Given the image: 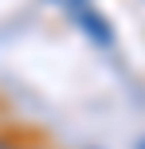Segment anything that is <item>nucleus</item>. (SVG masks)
<instances>
[{"instance_id": "f257e3e1", "label": "nucleus", "mask_w": 145, "mask_h": 149, "mask_svg": "<svg viewBox=\"0 0 145 149\" xmlns=\"http://www.w3.org/2000/svg\"><path fill=\"white\" fill-rule=\"evenodd\" d=\"M63 8H67L71 24H75L94 47H114V24L102 16V8L94 4V0H63Z\"/></svg>"}, {"instance_id": "f03ea898", "label": "nucleus", "mask_w": 145, "mask_h": 149, "mask_svg": "<svg viewBox=\"0 0 145 149\" xmlns=\"http://www.w3.org/2000/svg\"><path fill=\"white\" fill-rule=\"evenodd\" d=\"M0 149H24V141L16 134H0Z\"/></svg>"}, {"instance_id": "7ed1b4c3", "label": "nucleus", "mask_w": 145, "mask_h": 149, "mask_svg": "<svg viewBox=\"0 0 145 149\" xmlns=\"http://www.w3.org/2000/svg\"><path fill=\"white\" fill-rule=\"evenodd\" d=\"M133 149H145V137H137V145H133Z\"/></svg>"}, {"instance_id": "20e7f679", "label": "nucleus", "mask_w": 145, "mask_h": 149, "mask_svg": "<svg viewBox=\"0 0 145 149\" xmlns=\"http://www.w3.org/2000/svg\"><path fill=\"white\" fill-rule=\"evenodd\" d=\"M24 149H47V145H24Z\"/></svg>"}, {"instance_id": "39448f33", "label": "nucleus", "mask_w": 145, "mask_h": 149, "mask_svg": "<svg viewBox=\"0 0 145 149\" xmlns=\"http://www.w3.org/2000/svg\"><path fill=\"white\" fill-rule=\"evenodd\" d=\"M47 4H63V0H47Z\"/></svg>"}]
</instances>
